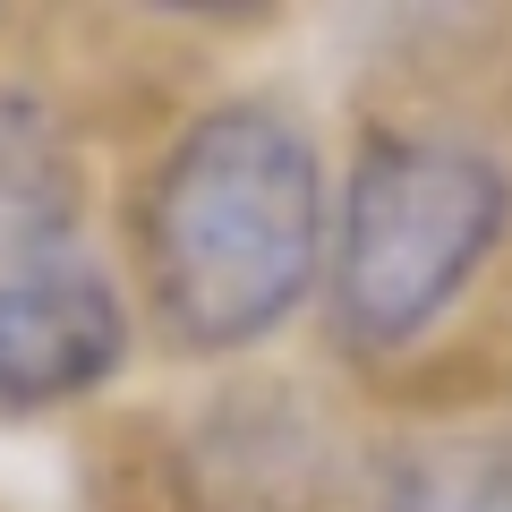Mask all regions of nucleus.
<instances>
[{
	"label": "nucleus",
	"mask_w": 512,
	"mask_h": 512,
	"mask_svg": "<svg viewBox=\"0 0 512 512\" xmlns=\"http://www.w3.org/2000/svg\"><path fill=\"white\" fill-rule=\"evenodd\" d=\"M137 248L146 308L180 350H248L282 333L325 265L316 137L265 94L197 111L146 180Z\"/></svg>",
	"instance_id": "obj_1"
},
{
	"label": "nucleus",
	"mask_w": 512,
	"mask_h": 512,
	"mask_svg": "<svg viewBox=\"0 0 512 512\" xmlns=\"http://www.w3.org/2000/svg\"><path fill=\"white\" fill-rule=\"evenodd\" d=\"M512 231V171L478 137L393 128L367 137L333 239V333L350 350H402L444 325Z\"/></svg>",
	"instance_id": "obj_2"
},
{
	"label": "nucleus",
	"mask_w": 512,
	"mask_h": 512,
	"mask_svg": "<svg viewBox=\"0 0 512 512\" xmlns=\"http://www.w3.org/2000/svg\"><path fill=\"white\" fill-rule=\"evenodd\" d=\"M128 299L86 248H43L0 265V410L77 402L120 367Z\"/></svg>",
	"instance_id": "obj_3"
},
{
	"label": "nucleus",
	"mask_w": 512,
	"mask_h": 512,
	"mask_svg": "<svg viewBox=\"0 0 512 512\" xmlns=\"http://www.w3.org/2000/svg\"><path fill=\"white\" fill-rule=\"evenodd\" d=\"M77 154L60 120L26 94H0V265L9 256H43L77 239Z\"/></svg>",
	"instance_id": "obj_4"
},
{
	"label": "nucleus",
	"mask_w": 512,
	"mask_h": 512,
	"mask_svg": "<svg viewBox=\"0 0 512 512\" xmlns=\"http://www.w3.org/2000/svg\"><path fill=\"white\" fill-rule=\"evenodd\" d=\"M376 512H512V436H410L376 470Z\"/></svg>",
	"instance_id": "obj_5"
}]
</instances>
